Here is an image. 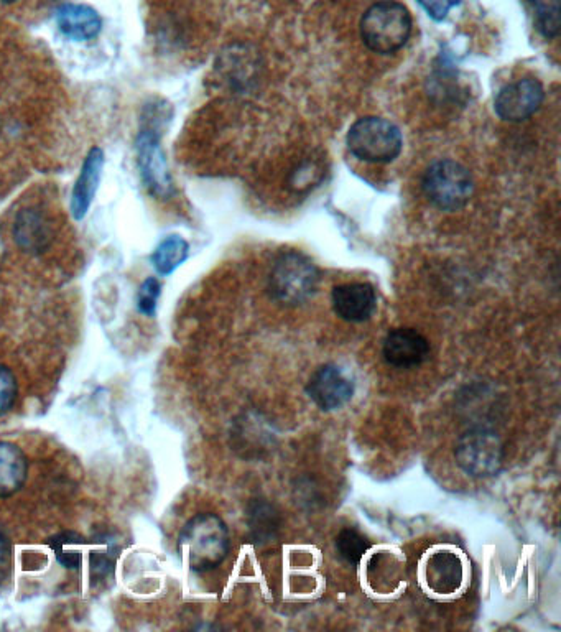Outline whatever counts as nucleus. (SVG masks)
<instances>
[{
	"label": "nucleus",
	"mask_w": 561,
	"mask_h": 632,
	"mask_svg": "<svg viewBox=\"0 0 561 632\" xmlns=\"http://www.w3.org/2000/svg\"><path fill=\"white\" fill-rule=\"evenodd\" d=\"M229 530L221 517L201 512L186 522L178 537V549L185 555L191 570L211 572L226 560L229 553Z\"/></svg>",
	"instance_id": "1"
},
{
	"label": "nucleus",
	"mask_w": 561,
	"mask_h": 632,
	"mask_svg": "<svg viewBox=\"0 0 561 632\" xmlns=\"http://www.w3.org/2000/svg\"><path fill=\"white\" fill-rule=\"evenodd\" d=\"M320 285V270L302 252H282L269 274V293L285 307H298L315 297Z\"/></svg>",
	"instance_id": "2"
},
{
	"label": "nucleus",
	"mask_w": 561,
	"mask_h": 632,
	"mask_svg": "<svg viewBox=\"0 0 561 632\" xmlns=\"http://www.w3.org/2000/svg\"><path fill=\"white\" fill-rule=\"evenodd\" d=\"M412 33V17L407 7L382 0L366 10L361 20V37L367 48L379 55H392L405 47Z\"/></svg>",
	"instance_id": "3"
},
{
	"label": "nucleus",
	"mask_w": 561,
	"mask_h": 632,
	"mask_svg": "<svg viewBox=\"0 0 561 632\" xmlns=\"http://www.w3.org/2000/svg\"><path fill=\"white\" fill-rule=\"evenodd\" d=\"M351 154L369 163H390L399 157L404 139L394 122L382 117H362L348 132Z\"/></svg>",
	"instance_id": "4"
},
{
	"label": "nucleus",
	"mask_w": 561,
	"mask_h": 632,
	"mask_svg": "<svg viewBox=\"0 0 561 632\" xmlns=\"http://www.w3.org/2000/svg\"><path fill=\"white\" fill-rule=\"evenodd\" d=\"M428 201L441 211H458L468 205L474 183L468 168L455 160H438L423 175Z\"/></svg>",
	"instance_id": "5"
},
{
	"label": "nucleus",
	"mask_w": 561,
	"mask_h": 632,
	"mask_svg": "<svg viewBox=\"0 0 561 632\" xmlns=\"http://www.w3.org/2000/svg\"><path fill=\"white\" fill-rule=\"evenodd\" d=\"M135 154L145 188L157 198H170L173 195V178L160 144L158 121L153 119L152 106L147 107V117L142 119L139 134L135 137Z\"/></svg>",
	"instance_id": "6"
},
{
	"label": "nucleus",
	"mask_w": 561,
	"mask_h": 632,
	"mask_svg": "<svg viewBox=\"0 0 561 632\" xmlns=\"http://www.w3.org/2000/svg\"><path fill=\"white\" fill-rule=\"evenodd\" d=\"M456 463L473 478H491L504 463V443L492 428L473 427L458 438Z\"/></svg>",
	"instance_id": "7"
},
{
	"label": "nucleus",
	"mask_w": 561,
	"mask_h": 632,
	"mask_svg": "<svg viewBox=\"0 0 561 632\" xmlns=\"http://www.w3.org/2000/svg\"><path fill=\"white\" fill-rule=\"evenodd\" d=\"M306 394L323 412H333L351 402L354 382L336 364H323L315 369L306 384Z\"/></svg>",
	"instance_id": "8"
},
{
	"label": "nucleus",
	"mask_w": 561,
	"mask_h": 632,
	"mask_svg": "<svg viewBox=\"0 0 561 632\" xmlns=\"http://www.w3.org/2000/svg\"><path fill=\"white\" fill-rule=\"evenodd\" d=\"M14 241L28 256H42L55 242V223L47 211L33 205L15 214Z\"/></svg>",
	"instance_id": "9"
},
{
	"label": "nucleus",
	"mask_w": 561,
	"mask_h": 632,
	"mask_svg": "<svg viewBox=\"0 0 561 632\" xmlns=\"http://www.w3.org/2000/svg\"><path fill=\"white\" fill-rule=\"evenodd\" d=\"M545 99L540 81L525 78L507 84L497 93L494 109L502 121L522 122L534 116Z\"/></svg>",
	"instance_id": "10"
},
{
	"label": "nucleus",
	"mask_w": 561,
	"mask_h": 632,
	"mask_svg": "<svg viewBox=\"0 0 561 632\" xmlns=\"http://www.w3.org/2000/svg\"><path fill=\"white\" fill-rule=\"evenodd\" d=\"M382 356L392 368H417L430 358V341L413 328H395L384 338Z\"/></svg>",
	"instance_id": "11"
},
{
	"label": "nucleus",
	"mask_w": 561,
	"mask_h": 632,
	"mask_svg": "<svg viewBox=\"0 0 561 632\" xmlns=\"http://www.w3.org/2000/svg\"><path fill=\"white\" fill-rule=\"evenodd\" d=\"M333 310L341 320L362 323L374 315L377 308L376 290L366 282L338 285L331 293Z\"/></svg>",
	"instance_id": "12"
},
{
	"label": "nucleus",
	"mask_w": 561,
	"mask_h": 632,
	"mask_svg": "<svg viewBox=\"0 0 561 632\" xmlns=\"http://www.w3.org/2000/svg\"><path fill=\"white\" fill-rule=\"evenodd\" d=\"M425 583L435 595L456 593L464 583V563L458 553L450 549L433 552L425 565Z\"/></svg>",
	"instance_id": "13"
},
{
	"label": "nucleus",
	"mask_w": 561,
	"mask_h": 632,
	"mask_svg": "<svg viewBox=\"0 0 561 632\" xmlns=\"http://www.w3.org/2000/svg\"><path fill=\"white\" fill-rule=\"evenodd\" d=\"M104 162L106 157L101 147H93L84 158L83 167L71 193V214L76 221H83L93 205L94 196L101 183Z\"/></svg>",
	"instance_id": "14"
},
{
	"label": "nucleus",
	"mask_w": 561,
	"mask_h": 632,
	"mask_svg": "<svg viewBox=\"0 0 561 632\" xmlns=\"http://www.w3.org/2000/svg\"><path fill=\"white\" fill-rule=\"evenodd\" d=\"M55 19L61 33L75 42L93 40L102 28L101 15L93 7L84 4L60 5Z\"/></svg>",
	"instance_id": "15"
},
{
	"label": "nucleus",
	"mask_w": 561,
	"mask_h": 632,
	"mask_svg": "<svg viewBox=\"0 0 561 632\" xmlns=\"http://www.w3.org/2000/svg\"><path fill=\"white\" fill-rule=\"evenodd\" d=\"M27 476L28 460L24 450L15 443L0 440V499L19 493Z\"/></svg>",
	"instance_id": "16"
},
{
	"label": "nucleus",
	"mask_w": 561,
	"mask_h": 632,
	"mask_svg": "<svg viewBox=\"0 0 561 632\" xmlns=\"http://www.w3.org/2000/svg\"><path fill=\"white\" fill-rule=\"evenodd\" d=\"M282 522L279 509L267 499H254L247 506V526L255 544H269L275 540Z\"/></svg>",
	"instance_id": "17"
},
{
	"label": "nucleus",
	"mask_w": 561,
	"mask_h": 632,
	"mask_svg": "<svg viewBox=\"0 0 561 632\" xmlns=\"http://www.w3.org/2000/svg\"><path fill=\"white\" fill-rule=\"evenodd\" d=\"M94 544L98 545V549L91 552V577L93 581H104L112 577L114 568H116L117 558L121 553V544L117 540L116 535L104 530L101 534L94 537Z\"/></svg>",
	"instance_id": "18"
},
{
	"label": "nucleus",
	"mask_w": 561,
	"mask_h": 632,
	"mask_svg": "<svg viewBox=\"0 0 561 632\" xmlns=\"http://www.w3.org/2000/svg\"><path fill=\"white\" fill-rule=\"evenodd\" d=\"M50 549L55 553L56 560L66 570H78L83 562V552L88 540L75 530H63L48 540Z\"/></svg>",
	"instance_id": "19"
},
{
	"label": "nucleus",
	"mask_w": 561,
	"mask_h": 632,
	"mask_svg": "<svg viewBox=\"0 0 561 632\" xmlns=\"http://www.w3.org/2000/svg\"><path fill=\"white\" fill-rule=\"evenodd\" d=\"M190 246L181 236H168L158 244L152 254V264L160 275H170L188 257Z\"/></svg>",
	"instance_id": "20"
},
{
	"label": "nucleus",
	"mask_w": 561,
	"mask_h": 632,
	"mask_svg": "<svg viewBox=\"0 0 561 632\" xmlns=\"http://www.w3.org/2000/svg\"><path fill=\"white\" fill-rule=\"evenodd\" d=\"M538 32L545 38L558 37L560 33V0H529Z\"/></svg>",
	"instance_id": "21"
},
{
	"label": "nucleus",
	"mask_w": 561,
	"mask_h": 632,
	"mask_svg": "<svg viewBox=\"0 0 561 632\" xmlns=\"http://www.w3.org/2000/svg\"><path fill=\"white\" fill-rule=\"evenodd\" d=\"M369 547H371L369 540L361 532H357L351 527L341 530L336 537V549H338L339 557L351 565H359Z\"/></svg>",
	"instance_id": "22"
},
{
	"label": "nucleus",
	"mask_w": 561,
	"mask_h": 632,
	"mask_svg": "<svg viewBox=\"0 0 561 632\" xmlns=\"http://www.w3.org/2000/svg\"><path fill=\"white\" fill-rule=\"evenodd\" d=\"M160 293H162V284L155 277H149L142 282L137 292V308L142 315L150 316V318L155 316Z\"/></svg>",
	"instance_id": "23"
},
{
	"label": "nucleus",
	"mask_w": 561,
	"mask_h": 632,
	"mask_svg": "<svg viewBox=\"0 0 561 632\" xmlns=\"http://www.w3.org/2000/svg\"><path fill=\"white\" fill-rule=\"evenodd\" d=\"M19 394V386L14 372L7 366L0 364V417L9 414L14 409L15 400Z\"/></svg>",
	"instance_id": "24"
},
{
	"label": "nucleus",
	"mask_w": 561,
	"mask_h": 632,
	"mask_svg": "<svg viewBox=\"0 0 561 632\" xmlns=\"http://www.w3.org/2000/svg\"><path fill=\"white\" fill-rule=\"evenodd\" d=\"M423 9L427 10V14L436 22L446 19V15L453 7L459 5L461 0H417Z\"/></svg>",
	"instance_id": "25"
},
{
	"label": "nucleus",
	"mask_w": 561,
	"mask_h": 632,
	"mask_svg": "<svg viewBox=\"0 0 561 632\" xmlns=\"http://www.w3.org/2000/svg\"><path fill=\"white\" fill-rule=\"evenodd\" d=\"M10 560H12V544L4 530L0 529V583L9 575Z\"/></svg>",
	"instance_id": "26"
},
{
	"label": "nucleus",
	"mask_w": 561,
	"mask_h": 632,
	"mask_svg": "<svg viewBox=\"0 0 561 632\" xmlns=\"http://www.w3.org/2000/svg\"><path fill=\"white\" fill-rule=\"evenodd\" d=\"M20 2V0H0V5H14Z\"/></svg>",
	"instance_id": "27"
}]
</instances>
